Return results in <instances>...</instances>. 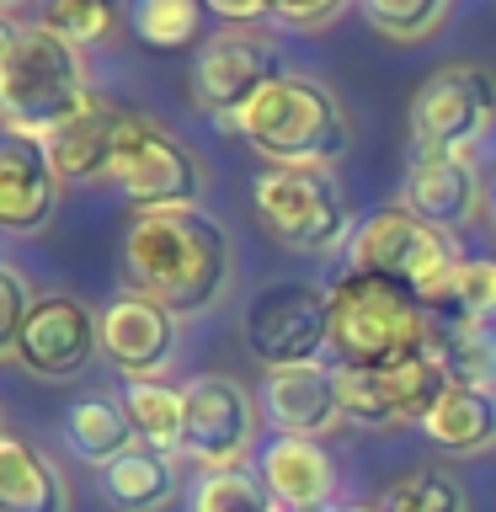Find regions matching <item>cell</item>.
Here are the masks:
<instances>
[{"instance_id": "obj_1", "label": "cell", "mask_w": 496, "mask_h": 512, "mask_svg": "<svg viewBox=\"0 0 496 512\" xmlns=\"http://www.w3.org/2000/svg\"><path fill=\"white\" fill-rule=\"evenodd\" d=\"M123 278L134 294L166 304L176 320L203 315L235 278V240L214 214H203V203L150 208L134 214L123 235Z\"/></svg>"}, {"instance_id": "obj_2", "label": "cell", "mask_w": 496, "mask_h": 512, "mask_svg": "<svg viewBox=\"0 0 496 512\" xmlns=\"http://www.w3.org/2000/svg\"><path fill=\"white\" fill-rule=\"evenodd\" d=\"M331 294V363L347 368H400L432 347V310L422 294L384 272L342 267Z\"/></svg>"}, {"instance_id": "obj_3", "label": "cell", "mask_w": 496, "mask_h": 512, "mask_svg": "<svg viewBox=\"0 0 496 512\" xmlns=\"http://www.w3.org/2000/svg\"><path fill=\"white\" fill-rule=\"evenodd\" d=\"M235 134L267 166L283 171H331L352 150L347 107L326 80L283 70L256 102L235 118Z\"/></svg>"}, {"instance_id": "obj_4", "label": "cell", "mask_w": 496, "mask_h": 512, "mask_svg": "<svg viewBox=\"0 0 496 512\" xmlns=\"http://www.w3.org/2000/svg\"><path fill=\"white\" fill-rule=\"evenodd\" d=\"M91 96L96 86L75 43H64L43 22H27L16 32L11 54L0 64V128L11 139H54L75 112H86Z\"/></svg>"}, {"instance_id": "obj_5", "label": "cell", "mask_w": 496, "mask_h": 512, "mask_svg": "<svg viewBox=\"0 0 496 512\" xmlns=\"http://www.w3.org/2000/svg\"><path fill=\"white\" fill-rule=\"evenodd\" d=\"M459 262H464V251H459L454 230L427 224L406 203H384L374 214H363L347 246V267H368V272H384V278L416 288L427 310L448 294Z\"/></svg>"}, {"instance_id": "obj_6", "label": "cell", "mask_w": 496, "mask_h": 512, "mask_svg": "<svg viewBox=\"0 0 496 512\" xmlns=\"http://www.w3.org/2000/svg\"><path fill=\"white\" fill-rule=\"evenodd\" d=\"M251 198H256L262 230L272 240H283L288 251H299V256H336L342 251L347 256L358 219H352V208H347L331 171H283V166H272V171L256 176Z\"/></svg>"}, {"instance_id": "obj_7", "label": "cell", "mask_w": 496, "mask_h": 512, "mask_svg": "<svg viewBox=\"0 0 496 512\" xmlns=\"http://www.w3.org/2000/svg\"><path fill=\"white\" fill-rule=\"evenodd\" d=\"M411 150L416 155H470L496 134V75L459 59L432 70L411 96Z\"/></svg>"}, {"instance_id": "obj_8", "label": "cell", "mask_w": 496, "mask_h": 512, "mask_svg": "<svg viewBox=\"0 0 496 512\" xmlns=\"http://www.w3.org/2000/svg\"><path fill=\"white\" fill-rule=\"evenodd\" d=\"M107 182L123 192L139 214L150 208H192L203 198V166L176 134H166L155 118L128 112L107 160Z\"/></svg>"}, {"instance_id": "obj_9", "label": "cell", "mask_w": 496, "mask_h": 512, "mask_svg": "<svg viewBox=\"0 0 496 512\" xmlns=\"http://www.w3.org/2000/svg\"><path fill=\"white\" fill-rule=\"evenodd\" d=\"M246 347L262 363V374L272 368H310L331 352V294L320 283H267L262 294L246 304Z\"/></svg>"}, {"instance_id": "obj_10", "label": "cell", "mask_w": 496, "mask_h": 512, "mask_svg": "<svg viewBox=\"0 0 496 512\" xmlns=\"http://www.w3.org/2000/svg\"><path fill=\"white\" fill-rule=\"evenodd\" d=\"M187 416H182V454L203 475L240 470L262 432V406L235 374H198L187 379Z\"/></svg>"}, {"instance_id": "obj_11", "label": "cell", "mask_w": 496, "mask_h": 512, "mask_svg": "<svg viewBox=\"0 0 496 512\" xmlns=\"http://www.w3.org/2000/svg\"><path fill=\"white\" fill-rule=\"evenodd\" d=\"M278 75H283L278 43L256 27H224L198 48V59H192V91H198V102L208 107V118L219 123V134H235V118Z\"/></svg>"}, {"instance_id": "obj_12", "label": "cell", "mask_w": 496, "mask_h": 512, "mask_svg": "<svg viewBox=\"0 0 496 512\" xmlns=\"http://www.w3.org/2000/svg\"><path fill=\"white\" fill-rule=\"evenodd\" d=\"M102 352V320H96L80 299L70 294H38L22 326V347L16 363L32 379H75L86 374Z\"/></svg>"}, {"instance_id": "obj_13", "label": "cell", "mask_w": 496, "mask_h": 512, "mask_svg": "<svg viewBox=\"0 0 496 512\" xmlns=\"http://www.w3.org/2000/svg\"><path fill=\"white\" fill-rule=\"evenodd\" d=\"M102 352L128 379H160L176 358V315L166 304L123 288L102 310Z\"/></svg>"}, {"instance_id": "obj_14", "label": "cell", "mask_w": 496, "mask_h": 512, "mask_svg": "<svg viewBox=\"0 0 496 512\" xmlns=\"http://www.w3.org/2000/svg\"><path fill=\"white\" fill-rule=\"evenodd\" d=\"M256 475L283 512H331L336 507V459L320 438H272L256 448Z\"/></svg>"}, {"instance_id": "obj_15", "label": "cell", "mask_w": 496, "mask_h": 512, "mask_svg": "<svg viewBox=\"0 0 496 512\" xmlns=\"http://www.w3.org/2000/svg\"><path fill=\"white\" fill-rule=\"evenodd\" d=\"M262 406L267 427L278 438H326V432L342 427V406H336V384L326 363L310 368H272L262 374Z\"/></svg>"}, {"instance_id": "obj_16", "label": "cell", "mask_w": 496, "mask_h": 512, "mask_svg": "<svg viewBox=\"0 0 496 512\" xmlns=\"http://www.w3.org/2000/svg\"><path fill=\"white\" fill-rule=\"evenodd\" d=\"M400 203H406L411 214H422L427 224L459 230V224L480 219L486 182H480V171H475L470 155H411Z\"/></svg>"}, {"instance_id": "obj_17", "label": "cell", "mask_w": 496, "mask_h": 512, "mask_svg": "<svg viewBox=\"0 0 496 512\" xmlns=\"http://www.w3.org/2000/svg\"><path fill=\"white\" fill-rule=\"evenodd\" d=\"M59 176L48 166L43 144L0 134V230L38 235L59 208Z\"/></svg>"}, {"instance_id": "obj_18", "label": "cell", "mask_w": 496, "mask_h": 512, "mask_svg": "<svg viewBox=\"0 0 496 512\" xmlns=\"http://www.w3.org/2000/svg\"><path fill=\"white\" fill-rule=\"evenodd\" d=\"M128 112L112 102V96L96 91L86 112H75L70 123L59 128L54 139H43V155L54 166L59 182H80V176H107V160H112V144H118V128H123Z\"/></svg>"}, {"instance_id": "obj_19", "label": "cell", "mask_w": 496, "mask_h": 512, "mask_svg": "<svg viewBox=\"0 0 496 512\" xmlns=\"http://www.w3.org/2000/svg\"><path fill=\"white\" fill-rule=\"evenodd\" d=\"M0 512H70V486L43 448L0 432Z\"/></svg>"}, {"instance_id": "obj_20", "label": "cell", "mask_w": 496, "mask_h": 512, "mask_svg": "<svg viewBox=\"0 0 496 512\" xmlns=\"http://www.w3.org/2000/svg\"><path fill=\"white\" fill-rule=\"evenodd\" d=\"M96 480H102V502L112 512H166L176 496H182L171 454H155V448H144V443L118 454L107 470H96Z\"/></svg>"}, {"instance_id": "obj_21", "label": "cell", "mask_w": 496, "mask_h": 512, "mask_svg": "<svg viewBox=\"0 0 496 512\" xmlns=\"http://www.w3.org/2000/svg\"><path fill=\"white\" fill-rule=\"evenodd\" d=\"M422 432L443 454H486V448H496V395L448 384L422 416Z\"/></svg>"}, {"instance_id": "obj_22", "label": "cell", "mask_w": 496, "mask_h": 512, "mask_svg": "<svg viewBox=\"0 0 496 512\" xmlns=\"http://www.w3.org/2000/svg\"><path fill=\"white\" fill-rule=\"evenodd\" d=\"M64 443H70V454L80 464L107 470V464L118 454H128L139 438H134V427H128V416H123V400L80 395V400H70V411H64Z\"/></svg>"}, {"instance_id": "obj_23", "label": "cell", "mask_w": 496, "mask_h": 512, "mask_svg": "<svg viewBox=\"0 0 496 512\" xmlns=\"http://www.w3.org/2000/svg\"><path fill=\"white\" fill-rule=\"evenodd\" d=\"M123 416L134 427V438L155 454H182V416L187 395L166 379H128L123 384Z\"/></svg>"}, {"instance_id": "obj_24", "label": "cell", "mask_w": 496, "mask_h": 512, "mask_svg": "<svg viewBox=\"0 0 496 512\" xmlns=\"http://www.w3.org/2000/svg\"><path fill=\"white\" fill-rule=\"evenodd\" d=\"M432 347L454 384L496 395V331L480 320H432Z\"/></svg>"}, {"instance_id": "obj_25", "label": "cell", "mask_w": 496, "mask_h": 512, "mask_svg": "<svg viewBox=\"0 0 496 512\" xmlns=\"http://www.w3.org/2000/svg\"><path fill=\"white\" fill-rule=\"evenodd\" d=\"M331 384H336V406H342V422L352 427H400V400H395V384H390V368H347V363H331Z\"/></svg>"}, {"instance_id": "obj_26", "label": "cell", "mask_w": 496, "mask_h": 512, "mask_svg": "<svg viewBox=\"0 0 496 512\" xmlns=\"http://www.w3.org/2000/svg\"><path fill=\"white\" fill-rule=\"evenodd\" d=\"M379 512H470V491L448 470L416 464V470L395 475L379 496Z\"/></svg>"}, {"instance_id": "obj_27", "label": "cell", "mask_w": 496, "mask_h": 512, "mask_svg": "<svg viewBox=\"0 0 496 512\" xmlns=\"http://www.w3.org/2000/svg\"><path fill=\"white\" fill-rule=\"evenodd\" d=\"M358 11L379 38L411 48V43H427L432 32L448 22L454 0H358Z\"/></svg>"}, {"instance_id": "obj_28", "label": "cell", "mask_w": 496, "mask_h": 512, "mask_svg": "<svg viewBox=\"0 0 496 512\" xmlns=\"http://www.w3.org/2000/svg\"><path fill=\"white\" fill-rule=\"evenodd\" d=\"M432 320H480V326H491L496 320V262L464 256L448 294L432 304Z\"/></svg>"}, {"instance_id": "obj_29", "label": "cell", "mask_w": 496, "mask_h": 512, "mask_svg": "<svg viewBox=\"0 0 496 512\" xmlns=\"http://www.w3.org/2000/svg\"><path fill=\"white\" fill-rule=\"evenodd\" d=\"M203 0H134L128 22L150 48H187L203 32Z\"/></svg>"}, {"instance_id": "obj_30", "label": "cell", "mask_w": 496, "mask_h": 512, "mask_svg": "<svg viewBox=\"0 0 496 512\" xmlns=\"http://www.w3.org/2000/svg\"><path fill=\"white\" fill-rule=\"evenodd\" d=\"M192 512H278L272 491L262 486L256 470H214L192 486Z\"/></svg>"}, {"instance_id": "obj_31", "label": "cell", "mask_w": 496, "mask_h": 512, "mask_svg": "<svg viewBox=\"0 0 496 512\" xmlns=\"http://www.w3.org/2000/svg\"><path fill=\"white\" fill-rule=\"evenodd\" d=\"M43 16L38 22L48 32H59L64 43L86 48V43H102L112 27H118V11H112V0H38Z\"/></svg>"}, {"instance_id": "obj_32", "label": "cell", "mask_w": 496, "mask_h": 512, "mask_svg": "<svg viewBox=\"0 0 496 512\" xmlns=\"http://www.w3.org/2000/svg\"><path fill=\"white\" fill-rule=\"evenodd\" d=\"M32 283L22 278V267L0 262V363L16 358L22 347V326H27V310H32Z\"/></svg>"}, {"instance_id": "obj_33", "label": "cell", "mask_w": 496, "mask_h": 512, "mask_svg": "<svg viewBox=\"0 0 496 512\" xmlns=\"http://www.w3.org/2000/svg\"><path fill=\"white\" fill-rule=\"evenodd\" d=\"M272 16L288 27H320V22H331L336 11L347 6V0H267Z\"/></svg>"}, {"instance_id": "obj_34", "label": "cell", "mask_w": 496, "mask_h": 512, "mask_svg": "<svg viewBox=\"0 0 496 512\" xmlns=\"http://www.w3.org/2000/svg\"><path fill=\"white\" fill-rule=\"evenodd\" d=\"M203 6L214 11V16H224L230 27H256L262 16H272L267 0H203Z\"/></svg>"}, {"instance_id": "obj_35", "label": "cell", "mask_w": 496, "mask_h": 512, "mask_svg": "<svg viewBox=\"0 0 496 512\" xmlns=\"http://www.w3.org/2000/svg\"><path fill=\"white\" fill-rule=\"evenodd\" d=\"M16 32H22V27H16L11 16H0V64H6V54H11V43H16Z\"/></svg>"}, {"instance_id": "obj_36", "label": "cell", "mask_w": 496, "mask_h": 512, "mask_svg": "<svg viewBox=\"0 0 496 512\" xmlns=\"http://www.w3.org/2000/svg\"><path fill=\"white\" fill-rule=\"evenodd\" d=\"M480 214H486V224L496 230V171L486 176V203H480Z\"/></svg>"}, {"instance_id": "obj_37", "label": "cell", "mask_w": 496, "mask_h": 512, "mask_svg": "<svg viewBox=\"0 0 496 512\" xmlns=\"http://www.w3.org/2000/svg\"><path fill=\"white\" fill-rule=\"evenodd\" d=\"M331 512H379V507H368V502H336Z\"/></svg>"}, {"instance_id": "obj_38", "label": "cell", "mask_w": 496, "mask_h": 512, "mask_svg": "<svg viewBox=\"0 0 496 512\" xmlns=\"http://www.w3.org/2000/svg\"><path fill=\"white\" fill-rule=\"evenodd\" d=\"M11 6H22V0H0V11H11Z\"/></svg>"}, {"instance_id": "obj_39", "label": "cell", "mask_w": 496, "mask_h": 512, "mask_svg": "<svg viewBox=\"0 0 496 512\" xmlns=\"http://www.w3.org/2000/svg\"><path fill=\"white\" fill-rule=\"evenodd\" d=\"M491 155H496V134H491Z\"/></svg>"}, {"instance_id": "obj_40", "label": "cell", "mask_w": 496, "mask_h": 512, "mask_svg": "<svg viewBox=\"0 0 496 512\" xmlns=\"http://www.w3.org/2000/svg\"><path fill=\"white\" fill-rule=\"evenodd\" d=\"M0 432H6V427H0Z\"/></svg>"}, {"instance_id": "obj_41", "label": "cell", "mask_w": 496, "mask_h": 512, "mask_svg": "<svg viewBox=\"0 0 496 512\" xmlns=\"http://www.w3.org/2000/svg\"><path fill=\"white\" fill-rule=\"evenodd\" d=\"M278 512H283V507H278Z\"/></svg>"}]
</instances>
